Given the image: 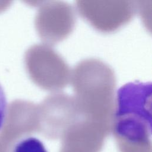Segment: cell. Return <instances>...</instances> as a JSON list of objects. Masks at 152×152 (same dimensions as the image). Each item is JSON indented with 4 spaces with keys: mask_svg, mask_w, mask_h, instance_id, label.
Listing matches in <instances>:
<instances>
[{
    "mask_svg": "<svg viewBox=\"0 0 152 152\" xmlns=\"http://www.w3.org/2000/svg\"><path fill=\"white\" fill-rule=\"evenodd\" d=\"M115 115L116 134L133 142L147 141L151 136V84L129 83L117 91Z\"/></svg>",
    "mask_w": 152,
    "mask_h": 152,
    "instance_id": "obj_1",
    "label": "cell"
},
{
    "mask_svg": "<svg viewBox=\"0 0 152 152\" xmlns=\"http://www.w3.org/2000/svg\"><path fill=\"white\" fill-rule=\"evenodd\" d=\"M8 110V103L6 94L0 84V130L4 126Z\"/></svg>",
    "mask_w": 152,
    "mask_h": 152,
    "instance_id": "obj_3",
    "label": "cell"
},
{
    "mask_svg": "<svg viewBox=\"0 0 152 152\" xmlns=\"http://www.w3.org/2000/svg\"><path fill=\"white\" fill-rule=\"evenodd\" d=\"M12 152H48L45 145L39 139L34 137H27L15 146Z\"/></svg>",
    "mask_w": 152,
    "mask_h": 152,
    "instance_id": "obj_2",
    "label": "cell"
}]
</instances>
